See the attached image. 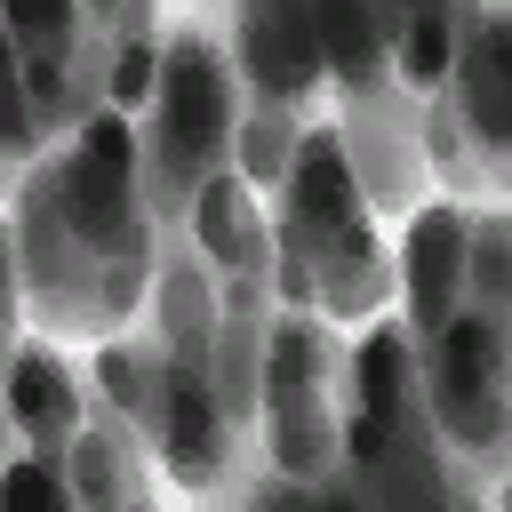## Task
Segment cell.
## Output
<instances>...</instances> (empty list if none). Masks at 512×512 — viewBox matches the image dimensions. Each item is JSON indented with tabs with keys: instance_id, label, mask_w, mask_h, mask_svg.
Returning <instances> with one entry per match:
<instances>
[{
	"instance_id": "6da1fadb",
	"label": "cell",
	"mask_w": 512,
	"mask_h": 512,
	"mask_svg": "<svg viewBox=\"0 0 512 512\" xmlns=\"http://www.w3.org/2000/svg\"><path fill=\"white\" fill-rule=\"evenodd\" d=\"M144 256L136 136L120 120H88L24 200V296L48 312V328H104L136 304Z\"/></svg>"
},
{
	"instance_id": "7a4b0ae2",
	"label": "cell",
	"mask_w": 512,
	"mask_h": 512,
	"mask_svg": "<svg viewBox=\"0 0 512 512\" xmlns=\"http://www.w3.org/2000/svg\"><path fill=\"white\" fill-rule=\"evenodd\" d=\"M280 288H288V304L320 296L328 312H368L392 288V264L376 256V240L352 216V168H344V144L328 128H304L296 160H288V264H280Z\"/></svg>"
},
{
	"instance_id": "3957f363",
	"label": "cell",
	"mask_w": 512,
	"mask_h": 512,
	"mask_svg": "<svg viewBox=\"0 0 512 512\" xmlns=\"http://www.w3.org/2000/svg\"><path fill=\"white\" fill-rule=\"evenodd\" d=\"M216 152H224V64L200 32H176L168 56H160V128H152V200H160V216L200 200Z\"/></svg>"
},
{
	"instance_id": "277c9868",
	"label": "cell",
	"mask_w": 512,
	"mask_h": 512,
	"mask_svg": "<svg viewBox=\"0 0 512 512\" xmlns=\"http://www.w3.org/2000/svg\"><path fill=\"white\" fill-rule=\"evenodd\" d=\"M264 424H272V456L288 472H328L336 456V424H328V336H312L304 312L272 320V344H264Z\"/></svg>"
},
{
	"instance_id": "5b68a950",
	"label": "cell",
	"mask_w": 512,
	"mask_h": 512,
	"mask_svg": "<svg viewBox=\"0 0 512 512\" xmlns=\"http://www.w3.org/2000/svg\"><path fill=\"white\" fill-rule=\"evenodd\" d=\"M432 408L456 448H472L480 464L496 456L504 408H496V320L488 312H448V328L432 336Z\"/></svg>"
},
{
	"instance_id": "8992f818",
	"label": "cell",
	"mask_w": 512,
	"mask_h": 512,
	"mask_svg": "<svg viewBox=\"0 0 512 512\" xmlns=\"http://www.w3.org/2000/svg\"><path fill=\"white\" fill-rule=\"evenodd\" d=\"M240 64L264 104H296L320 80V32L312 8H248L240 16Z\"/></svg>"
},
{
	"instance_id": "52a82bcc",
	"label": "cell",
	"mask_w": 512,
	"mask_h": 512,
	"mask_svg": "<svg viewBox=\"0 0 512 512\" xmlns=\"http://www.w3.org/2000/svg\"><path fill=\"white\" fill-rule=\"evenodd\" d=\"M224 400L208 376H176L168 368V424H160V456L184 488H224Z\"/></svg>"
},
{
	"instance_id": "ba28073f",
	"label": "cell",
	"mask_w": 512,
	"mask_h": 512,
	"mask_svg": "<svg viewBox=\"0 0 512 512\" xmlns=\"http://www.w3.org/2000/svg\"><path fill=\"white\" fill-rule=\"evenodd\" d=\"M464 232L472 224L456 208H424L408 224V296H416V328L424 336H440L456 296H464Z\"/></svg>"
},
{
	"instance_id": "9c48e42d",
	"label": "cell",
	"mask_w": 512,
	"mask_h": 512,
	"mask_svg": "<svg viewBox=\"0 0 512 512\" xmlns=\"http://www.w3.org/2000/svg\"><path fill=\"white\" fill-rule=\"evenodd\" d=\"M160 328H168V360H176V376H208L216 296H208V272L192 264V248H168V272H160Z\"/></svg>"
},
{
	"instance_id": "30bf717a",
	"label": "cell",
	"mask_w": 512,
	"mask_h": 512,
	"mask_svg": "<svg viewBox=\"0 0 512 512\" xmlns=\"http://www.w3.org/2000/svg\"><path fill=\"white\" fill-rule=\"evenodd\" d=\"M464 104H472V136H480V160L496 168L504 144H512V104H504V24L496 16H472V40H464Z\"/></svg>"
},
{
	"instance_id": "8fae6325",
	"label": "cell",
	"mask_w": 512,
	"mask_h": 512,
	"mask_svg": "<svg viewBox=\"0 0 512 512\" xmlns=\"http://www.w3.org/2000/svg\"><path fill=\"white\" fill-rule=\"evenodd\" d=\"M192 232H200V256H216L224 272L272 256V248H264V224L248 216V192H240L232 176H208V184H200V200H192Z\"/></svg>"
},
{
	"instance_id": "7c38bea8",
	"label": "cell",
	"mask_w": 512,
	"mask_h": 512,
	"mask_svg": "<svg viewBox=\"0 0 512 512\" xmlns=\"http://www.w3.org/2000/svg\"><path fill=\"white\" fill-rule=\"evenodd\" d=\"M16 424L48 448V456H64V432L80 424V400H72V376L48 360V352H16Z\"/></svg>"
},
{
	"instance_id": "4fadbf2b",
	"label": "cell",
	"mask_w": 512,
	"mask_h": 512,
	"mask_svg": "<svg viewBox=\"0 0 512 512\" xmlns=\"http://www.w3.org/2000/svg\"><path fill=\"white\" fill-rule=\"evenodd\" d=\"M96 376H104V392H112V408H128V424H168V376H160V360L144 352V344H104L96 352Z\"/></svg>"
},
{
	"instance_id": "5bb4252c",
	"label": "cell",
	"mask_w": 512,
	"mask_h": 512,
	"mask_svg": "<svg viewBox=\"0 0 512 512\" xmlns=\"http://www.w3.org/2000/svg\"><path fill=\"white\" fill-rule=\"evenodd\" d=\"M152 72H160V48H152V16L144 8H120V48H112V96L136 112L144 96H152Z\"/></svg>"
},
{
	"instance_id": "9a60e30c",
	"label": "cell",
	"mask_w": 512,
	"mask_h": 512,
	"mask_svg": "<svg viewBox=\"0 0 512 512\" xmlns=\"http://www.w3.org/2000/svg\"><path fill=\"white\" fill-rule=\"evenodd\" d=\"M240 160H248L256 184H272V176L296 160V120H288V104H264V96H256V112H248V128H240Z\"/></svg>"
},
{
	"instance_id": "2e32d148",
	"label": "cell",
	"mask_w": 512,
	"mask_h": 512,
	"mask_svg": "<svg viewBox=\"0 0 512 512\" xmlns=\"http://www.w3.org/2000/svg\"><path fill=\"white\" fill-rule=\"evenodd\" d=\"M72 480H80V496H96V504H120V496H136V472H120V432H80L72 440Z\"/></svg>"
},
{
	"instance_id": "e0dca14e",
	"label": "cell",
	"mask_w": 512,
	"mask_h": 512,
	"mask_svg": "<svg viewBox=\"0 0 512 512\" xmlns=\"http://www.w3.org/2000/svg\"><path fill=\"white\" fill-rule=\"evenodd\" d=\"M424 152L448 168V184H456V192H488V176H496V168L456 136V104H432V112H424Z\"/></svg>"
},
{
	"instance_id": "ac0fdd59",
	"label": "cell",
	"mask_w": 512,
	"mask_h": 512,
	"mask_svg": "<svg viewBox=\"0 0 512 512\" xmlns=\"http://www.w3.org/2000/svg\"><path fill=\"white\" fill-rule=\"evenodd\" d=\"M400 32H408V40H400V80H408V88H440V72H448V56H456L448 16H408Z\"/></svg>"
},
{
	"instance_id": "d6986e66",
	"label": "cell",
	"mask_w": 512,
	"mask_h": 512,
	"mask_svg": "<svg viewBox=\"0 0 512 512\" xmlns=\"http://www.w3.org/2000/svg\"><path fill=\"white\" fill-rule=\"evenodd\" d=\"M464 272H472V288H480V312L496 320L504 312V224L488 216L480 232H464Z\"/></svg>"
},
{
	"instance_id": "ffe728a7",
	"label": "cell",
	"mask_w": 512,
	"mask_h": 512,
	"mask_svg": "<svg viewBox=\"0 0 512 512\" xmlns=\"http://www.w3.org/2000/svg\"><path fill=\"white\" fill-rule=\"evenodd\" d=\"M8 488H16L24 504H64V472H48V464H32V456L8 472Z\"/></svg>"
}]
</instances>
